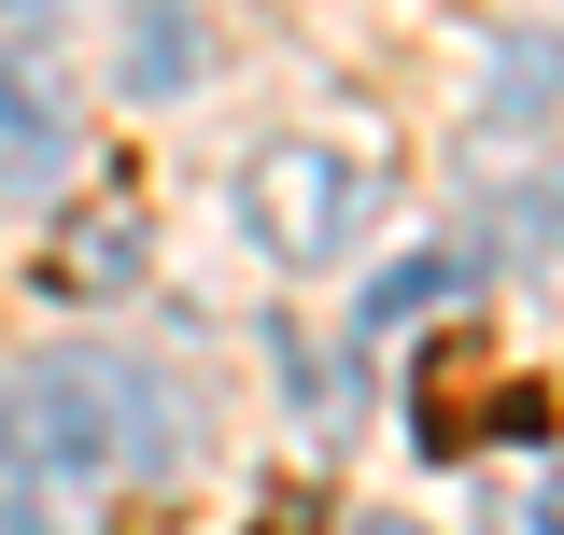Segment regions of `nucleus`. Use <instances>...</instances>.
Wrapping results in <instances>:
<instances>
[{
  "label": "nucleus",
  "instance_id": "nucleus-1",
  "mask_svg": "<svg viewBox=\"0 0 564 535\" xmlns=\"http://www.w3.org/2000/svg\"><path fill=\"white\" fill-rule=\"evenodd\" d=\"M0 451H14V479H99L128 466V451H155V408H141L128 367H43V381H14V408H0Z\"/></svg>",
  "mask_w": 564,
  "mask_h": 535
},
{
  "label": "nucleus",
  "instance_id": "nucleus-2",
  "mask_svg": "<svg viewBox=\"0 0 564 535\" xmlns=\"http://www.w3.org/2000/svg\"><path fill=\"white\" fill-rule=\"evenodd\" d=\"M254 226L282 240V268H325L352 240V155H325V141H269V155H254Z\"/></svg>",
  "mask_w": 564,
  "mask_h": 535
},
{
  "label": "nucleus",
  "instance_id": "nucleus-3",
  "mask_svg": "<svg viewBox=\"0 0 564 535\" xmlns=\"http://www.w3.org/2000/svg\"><path fill=\"white\" fill-rule=\"evenodd\" d=\"M494 423H536V381H508L494 352H423V381H410V437L423 451H480Z\"/></svg>",
  "mask_w": 564,
  "mask_h": 535
},
{
  "label": "nucleus",
  "instance_id": "nucleus-4",
  "mask_svg": "<svg viewBox=\"0 0 564 535\" xmlns=\"http://www.w3.org/2000/svg\"><path fill=\"white\" fill-rule=\"evenodd\" d=\"M29 282H43V296H128V282H141V184H128V170H113L99 198L57 211V240H43Z\"/></svg>",
  "mask_w": 564,
  "mask_h": 535
},
{
  "label": "nucleus",
  "instance_id": "nucleus-5",
  "mask_svg": "<svg viewBox=\"0 0 564 535\" xmlns=\"http://www.w3.org/2000/svg\"><path fill=\"white\" fill-rule=\"evenodd\" d=\"M57 128H70V113H57V85H43L29 57H0V198L57 170Z\"/></svg>",
  "mask_w": 564,
  "mask_h": 535
},
{
  "label": "nucleus",
  "instance_id": "nucleus-6",
  "mask_svg": "<svg viewBox=\"0 0 564 535\" xmlns=\"http://www.w3.org/2000/svg\"><path fill=\"white\" fill-rule=\"evenodd\" d=\"M184 70H198V29H184L170 0H141V29H128V85L155 99V85H184Z\"/></svg>",
  "mask_w": 564,
  "mask_h": 535
},
{
  "label": "nucleus",
  "instance_id": "nucleus-7",
  "mask_svg": "<svg viewBox=\"0 0 564 535\" xmlns=\"http://www.w3.org/2000/svg\"><path fill=\"white\" fill-rule=\"evenodd\" d=\"M466 282H480L466 254H410V268H381V325H395V310H437V296H466Z\"/></svg>",
  "mask_w": 564,
  "mask_h": 535
},
{
  "label": "nucleus",
  "instance_id": "nucleus-8",
  "mask_svg": "<svg viewBox=\"0 0 564 535\" xmlns=\"http://www.w3.org/2000/svg\"><path fill=\"white\" fill-rule=\"evenodd\" d=\"M551 99H564V57H536V43H522L508 70H494V113H508V128H536Z\"/></svg>",
  "mask_w": 564,
  "mask_h": 535
},
{
  "label": "nucleus",
  "instance_id": "nucleus-9",
  "mask_svg": "<svg viewBox=\"0 0 564 535\" xmlns=\"http://www.w3.org/2000/svg\"><path fill=\"white\" fill-rule=\"evenodd\" d=\"M381 535H410V522H381Z\"/></svg>",
  "mask_w": 564,
  "mask_h": 535
},
{
  "label": "nucleus",
  "instance_id": "nucleus-10",
  "mask_svg": "<svg viewBox=\"0 0 564 535\" xmlns=\"http://www.w3.org/2000/svg\"><path fill=\"white\" fill-rule=\"evenodd\" d=\"M0 14H14V0H0Z\"/></svg>",
  "mask_w": 564,
  "mask_h": 535
}]
</instances>
